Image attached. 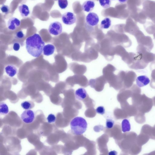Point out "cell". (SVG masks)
Here are the masks:
<instances>
[{
    "label": "cell",
    "mask_w": 155,
    "mask_h": 155,
    "mask_svg": "<svg viewBox=\"0 0 155 155\" xmlns=\"http://www.w3.org/2000/svg\"><path fill=\"white\" fill-rule=\"evenodd\" d=\"M45 42L40 36L35 34L26 40V48L28 53L35 57L40 56L42 53Z\"/></svg>",
    "instance_id": "cell-1"
},
{
    "label": "cell",
    "mask_w": 155,
    "mask_h": 155,
    "mask_svg": "<svg viewBox=\"0 0 155 155\" xmlns=\"http://www.w3.org/2000/svg\"><path fill=\"white\" fill-rule=\"evenodd\" d=\"M72 132L76 135H81L86 131L87 124L86 120L83 118L77 117L73 118L70 123Z\"/></svg>",
    "instance_id": "cell-2"
},
{
    "label": "cell",
    "mask_w": 155,
    "mask_h": 155,
    "mask_svg": "<svg viewBox=\"0 0 155 155\" xmlns=\"http://www.w3.org/2000/svg\"><path fill=\"white\" fill-rule=\"evenodd\" d=\"M48 31L51 34L54 35H59L62 31L61 24L58 21L52 22L49 26Z\"/></svg>",
    "instance_id": "cell-3"
},
{
    "label": "cell",
    "mask_w": 155,
    "mask_h": 155,
    "mask_svg": "<svg viewBox=\"0 0 155 155\" xmlns=\"http://www.w3.org/2000/svg\"><path fill=\"white\" fill-rule=\"evenodd\" d=\"M21 119L24 123L29 124L33 122L35 118V114L31 110H26L21 115Z\"/></svg>",
    "instance_id": "cell-4"
},
{
    "label": "cell",
    "mask_w": 155,
    "mask_h": 155,
    "mask_svg": "<svg viewBox=\"0 0 155 155\" xmlns=\"http://www.w3.org/2000/svg\"><path fill=\"white\" fill-rule=\"evenodd\" d=\"M99 18L97 14L93 12L89 13L86 17V23L91 26L96 25L99 22Z\"/></svg>",
    "instance_id": "cell-5"
},
{
    "label": "cell",
    "mask_w": 155,
    "mask_h": 155,
    "mask_svg": "<svg viewBox=\"0 0 155 155\" xmlns=\"http://www.w3.org/2000/svg\"><path fill=\"white\" fill-rule=\"evenodd\" d=\"M61 18L63 22L68 25L73 24L76 22V20L75 15L70 12H67L63 14Z\"/></svg>",
    "instance_id": "cell-6"
},
{
    "label": "cell",
    "mask_w": 155,
    "mask_h": 155,
    "mask_svg": "<svg viewBox=\"0 0 155 155\" xmlns=\"http://www.w3.org/2000/svg\"><path fill=\"white\" fill-rule=\"evenodd\" d=\"M20 21L18 18L15 17H12L9 18L8 20L7 26L9 30L14 31L20 26Z\"/></svg>",
    "instance_id": "cell-7"
},
{
    "label": "cell",
    "mask_w": 155,
    "mask_h": 155,
    "mask_svg": "<svg viewBox=\"0 0 155 155\" xmlns=\"http://www.w3.org/2000/svg\"><path fill=\"white\" fill-rule=\"evenodd\" d=\"M136 81L137 85L138 87H142L148 84L150 80L147 76L143 75L137 77Z\"/></svg>",
    "instance_id": "cell-8"
},
{
    "label": "cell",
    "mask_w": 155,
    "mask_h": 155,
    "mask_svg": "<svg viewBox=\"0 0 155 155\" xmlns=\"http://www.w3.org/2000/svg\"><path fill=\"white\" fill-rule=\"evenodd\" d=\"M95 6L94 2L91 0H87L85 1L82 5V10L85 12H91Z\"/></svg>",
    "instance_id": "cell-9"
},
{
    "label": "cell",
    "mask_w": 155,
    "mask_h": 155,
    "mask_svg": "<svg viewBox=\"0 0 155 155\" xmlns=\"http://www.w3.org/2000/svg\"><path fill=\"white\" fill-rule=\"evenodd\" d=\"M6 73L9 77H13L17 73L18 71L16 68L12 64L7 65L5 68Z\"/></svg>",
    "instance_id": "cell-10"
},
{
    "label": "cell",
    "mask_w": 155,
    "mask_h": 155,
    "mask_svg": "<svg viewBox=\"0 0 155 155\" xmlns=\"http://www.w3.org/2000/svg\"><path fill=\"white\" fill-rule=\"evenodd\" d=\"M75 94L77 99L81 100H84L86 97L87 93L84 88H80L75 91Z\"/></svg>",
    "instance_id": "cell-11"
},
{
    "label": "cell",
    "mask_w": 155,
    "mask_h": 155,
    "mask_svg": "<svg viewBox=\"0 0 155 155\" xmlns=\"http://www.w3.org/2000/svg\"><path fill=\"white\" fill-rule=\"evenodd\" d=\"M55 49L54 46L51 44H48L45 45L43 49V54L48 56L54 53Z\"/></svg>",
    "instance_id": "cell-12"
},
{
    "label": "cell",
    "mask_w": 155,
    "mask_h": 155,
    "mask_svg": "<svg viewBox=\"0 0 155 155\" xmlns=\"http://www.w3.org/2000/svg\"><path fill=\"white\" fill-rule=\"evenodd\" d=\"M18 9L21 16L23 18L26 17L30 14L28 7L25 4H22L19 6Z\"/></svg>",
    "instance_id": "cell-13"
},
{
    "label": "cell",
    "mask_w": 155,
    "mask_h": 155,
    "mask_svg": "<svg viewBox=\"0 0 155 155\" xmlns=\"http://www.w3.org/2000/svg\"><path fill=\"white\" fill-rule=\"evenodd\" d=\"M122 130L123 132H128L130 129V125L129 120L127 119L123 120L121 123Z\"/></svg>",
    "instance_id": "cell-14"
},
{
    "label": "cell",
    "mask_w": 155,
    "mask_h": 155,
    "mask_svg": "<svg viewBox=\"0 0 155 155\" xmlns=\"http://www.w3.org/2000/svg\"><path fill=\"white\" fill-rule=\"evenodd\" d=\"M111 25L110 19L108 18H106L101 21L100 27L102 29H107L110 27Z\"/></svg>",
    "instance_id": "cell-15"
},
{
    "label": "cell",
    "mask_w": 155,
    "mask_h": 155,
    "mask_svg": "<svg viewBox=\"0 0 155 155\" xmlns=\"http://www.w3.org/2000/svg\"><path fill=\"white\" fill-rule=\"evenodd\" d=\"M21 106L25 110H29L34 107L35 104L31 101H25L21 103Z\"/></svg>",
    "instance_id": "cell-16"
},
{
    "label": "cell",
    "mask_w": 155,
    "mask_h": 155,
    "mask_svg": "<svg viewBox=\"0 0 155 155\" xmlns=\"http://www.w3.org/2000/svg\"><path fill=\"white\" fill-rule=\"evenodd\" d=\"M8 112V107L6 104L3 102H1L0 103V113L1 114H6Z\"/></svg>",
    "instance_id": "cell-17"
},
{
    "label": "cell",
    "mask_w": 155,
    "mask_h": 155,
    "mask_svg": "<svg viewBox=\"0 0 155 155\" xmlns=\"http://www.w3.org/2000/svg\"><path fill=\"white\" fill-rule=\"evenodd\" d=\"M100 5L103 8H109L111 5V0H99Z\"/></svg>",
    "instance_id": "cell-18"
},
{
    "label": "cell",
    "mask_w": 155,
    "mask_h": 155,
    "mask_svg": "<svg viewBox=\"0 0 155 155\" xmlns=\"http://www.w3.org/2000/svg\"><path fill=\"white\" fill-rule=\"evenodd\" d=\"M58 3L59 7L62 9L65 8L68 5L67 0H58Z\"/></svg>",
    "instance_id": "cell-19"
},
{
    "label": "cell",
    "mask_w": 155,
    "mask_h": 155,
    "mask_svg": "<svg viewBox=\"0 0 155 155\" xmlns=\"http://www.w3.org/2000/svg\"><path fill=\"white\" fill-rule=\"evenodd\" d=\"M114 123V121L113 119H107L106 122V127L108 129L111 128L113 127Z\"/></svg>",
    "instance_id": "cell-20"
},
{
    "label": "cell",
    "mask_w": 155,
    "mask_h": 155,
    "mask_svg": "<svg viewBox=\"0 0 155 155\" xmlns=\"http://www.w3.org/2000/svg\"><path fill=\"white\" fill-rule=\"evenodd\" d=\"M56 119V117L55 116L52 114H50L47 117L48 122L49 123H52L54 122Z\"/></svg>",
    "instance_id": "cell-21"
},
{
    "label": "cell",
    "mask_w": 155,
    "mask_h": 155,
    "mask_svg": "<svg viewBox=\"0 0 155 155\" xmlns=\"http://www.w3.org/2000/svg\"><path fill=\"white\" fill-rule=\"evenodd\" d=\"M96 112L100 114L103 115L105 112L104 107L103 106L98 107L96 109Z\"/></svg>",
    "instance_id": "cell-22"
},
{
    "label": "cell",
    "mask_w": 155,
    "mask_h": 155,
    "mask_svg": "<svg viewBox=\"0 0 155 155\" xmlns=\"http://www.w3.org/2000/svg\"><path fill=\"white\" fill-rule=\"evenodd\" d=\"M2 12L5 14H8L9 12V7L6 5H3L1 8Z\"/></svg>",
    "instance_id": "cell-23"
},
{
    "label": "cell",
    "mask_w": 155,
    "mask_h": 155,
    "mask_svg": "<svg viewBox=\"0 0 155 155\" xmlns=\"http://www.w3.org/2000/svg\"><path fill=\"white\" fill-rule=\"evenodd\" d=\"M15 36L18 39H21L23 38L24 37V35L22 31H19L16 33Z\"/></svg>",
    "instance_id": "cell-24"
},
{
    "label": "cell",
    "mask_w": 155,
    "mask_h": 155,
    "mask_svg": "<svg viewBox=\"0 0 155 155\" xmlns=\"http://www.w3.org/2000/svg\"><path fill=\"white\" fill-rule=\"evenodd\" d=\"M20 48V44L19 43L16 42H15L13 45V49L16 51H18Z\"/></svg>",
    "instance_id": "cell-25"
},
{
    "label": "cell",
    "mask_w": 155,
    "mask_h": 155,
    "mask_svg": "<svg viewBox=\"0 0 155 155\" xmlns=\"http://www.w3.org/2000/svg\"><path fill=\"white\" fill-rule=\"evenodd\" d=\"M108 154L109 155H116L117 154V152L115 150H113L110 152Z\"/></svg>",
    "instance_id": "cell-26"
},
{
    "label": "cell",
    "mask_w": 155,
    "mask_h": 155,
    "mask_svg": "<svg viewBox=\"0 0 155 155\" xmlns=\"http://www.w3.org/2000/svg\"><path fill=\"white\" fill-rule=\"evenodd\" d=\"M119 2L121 3H124L126 2L127 0H118Z\"/></svg>",
    "instance_id": "cell-27"
},
{
    "label": "cell",
    "mask_w": 155,
    "mask_h": 155,
    "mask_svg": "<svg viewBox=\"0 0 155 155\" xmlns=\"http://www.w3.org/2000/svg\"></svg>",
    "instance_id": "cell-28"
}]
</instances>
